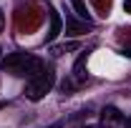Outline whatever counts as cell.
Wrapping results in <instances>:
<instances>
[{"instance_id":"52a82bcc","label":"cell","mask_w":131,"mask_h":128,"mask_svg":"<svg viewBox=\"0 0 131 128\" xmlns=\"http://www.w3.org/2000/svg\"><path fill=\"white\" fill-rule=\"evenodd\" d=\"M71 5L76 8V15L81 18L83 23H91V18H88V8H86V3H83V0H71Z\"/></svg>"},{"instance_id":"7c38bea8","label":"cell","mask_w":131,"mask_h":128,"mask_svg":"<svg viewBox=\"0 0 131 128\" xmlns=\"http://www.w3.org/2000/svg\"><path fill=\"white\" fill-rule=\"evenodd\" d=\"M88 128H101V126H88Z\"/></svg>"},{"instance_id":"9c48e42d","label":"cell","mask_w":131,"mask_h":128,"mask_svg":"<svg viewBox=\"0 0 131 128\" xmlns=\"http://www.w3.org/2000/svg\"><path fill=\"white\" fill-rule=\"evenodd\" d=\"M124 10H126V13H131V0H124Z\"/></svg>"},{"instance_id":"ba28073f","label":"cell","mask_w":131,"mask_h":128,"mask_svg":"<svg viewBox=\"0 0 131 128\" xmlns=\"http://www.w3.org/2000/svg\"><path fill=\"white\" fill-rule=\"evenodd\" d=\"M3 28H5V13L0 10V30H3Z\"/></svg>"},{"instance_id":"4fadbf2b","label":"cell","mask_w":131,"mask_h":128,"mask_svg":"<svg viewBox=\"0 0 131 128\" xmlns=\"http://www.w3.org/2000/svg\"><path fill=\"white\" fill-rule=\"evenodd\" d=\"M0 53H3V50H0Z\"/></svg>"},{"instance_id":"7a4b0ae2","label":"cell","mask_w":131,"mask_h":128,"mask_svg":"<svg viewBox=\"0 0 131 128\" xmlns=\"http://www.w3.org/2000/svg\"><path fill=\"white\" fill-rule=\"evenodd\" d=\"M53 83H56V70L50 65H46L38 75L28 78V83H25V98L28 100H40L46 93H50Z\"/></svg>"},{"instance_id":"8fae6325","label":"cell","mask_w":131,"mask_h":128,"mask_svg":"<svg viewBox=\"0 0 131 128\" xmlns=\"http://www.w3.org/2000/svg\"><path fill=\"white\" fill-rule=\"evenodd\" d=\"M48 128H61V123H53V126H48Z\"/></svg>"},{"instance_id":"277c9868","label":"cell","mask_w":131,"mask_h":128,"mask_svg":"<svg viewBox=\"0 0 131 128\" xmlns=\"http://www.w3.org/2000/svg\"><path fill=\"white\" fill-rule=\"evenodd\" d=\"M58 33H61V18H58V13H50V30L46 35V43H53L58 38Z\"/></svg>"},{"instance_id":"30bf717a","label":"cell","mask_w":131,"mask_h":128,"mask_svg":"<svg viewBox=\"0 0 131 128\" xmlns=\"http://www.w3.org/2000/svg\"><path fill=\"white\" fill-rule=\"evenodd\" d=\"M124 128H131V118H129V121H126V123H124Z\"/></svg>"},{"instance_id":"8992f818","label":"cell","mask_w":131,"mask_h":128,"mask_svg":"<svg viewBox=\"0 0 131 128\" xmlns=\"http://www.w3.org/2000/svg\"><path fill=\"white\" fill-rule=\"evenodd\" d=\"M66 28H68V33H73V35H81L86 28H91V23H76L73 15H68L66 18Z\"/></svg>"},{"instance_id":"5b68a950","label":"cell","mask_w":131,"mask_h":128,"mask_svg":"<svg viewBox=\"0 0 131 128\" xmlns=\"http://www.w3.org/2000/svg\"><path fill=\"white\" fill-rule=\"evenodd\" d=\"M73 80H76V83H83V80H86V53H83L81 58L76 60V65H73Z\"/></svg>"},{"instance_id":"6da1fadb","label":"cell","mask_w":131,"mask_h":128,"mask_svg":"<svg viewBox=\"0 0 131 128\" xmlns=\"http://www.w3.org/2000/svg\"><path fill=\"white\" fill-rule=\"evenodd\" d=\"M46 68V63L38 58V55H30L25 50H15V53H8L3 58V70L15 75V78H33L38 75L40 70Z\"/></svg>"},{"instance_id":"3957f363","label":"cell","mask_w":131,"mask_h":128,"mask_svg":"<svg viewBox=\"0 0 131 128\" xmlns=\"http://www.w3.org/2000/svg\"><path fill=\"white\" fill-rule=\"evenodd\" d=\"M124 123H126V118H124V113L118 108L106 106L101 111V128H124Z\"/></svg>"}]
</instances>
